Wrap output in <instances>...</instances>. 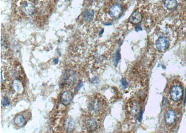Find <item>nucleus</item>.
I'll return each instance as SVG.
<instances>
[{
	"instance_id": "nucleus-1",
	"label": "nucleus",
	"mask_w": 186,
	"mask_h": 133,
	"mask_svg": "<svg viewBox=\"0 0 186 133\" xmlns=\"http://www.w3.org/2000/svg\"><path fill=\"white\" fill-rule=\"evenodd\" d=\"M126 109L129 118L131 120H136L141 114V105L139 100L135 99H132L128 101Z\"/></svg>"
},
{
	"instance_id": "nucleus-2",
	"label": "nucleus",
	"mask_w": 186,
	"mask_h": 133,
	"mask_svg": "<svg viewBox=\"0 0 186 133\" xmlns=\"http://www.w3.org/2000/svg\"><path fill=\"white\" fill-rule=\"evenodd\" d=\"M107 108L105 100L101 97H96L89 104V110L95 115H99L104 112Z\"/></svg>"
},
{
	"instance_id": "nucleus-3",
	"label": "nucleus",
	"mask_w": 186,
	"mask_h": 133,
	"mask_svg": "<svg viewBox=\"0 0 186 133\" xmlns=\"http://www.w3.org/2000/svg\"><path fill=\"white\" fill-rule=\"evenodd\" d=\"M183 90L181 86L175 85L171 87L169 91L170 98L175 102H178L182 99Z\"/></svg>"
},
{
	"instance_id": "nucleus-4",
	"label": "nucleus",
	"mask_w": 186,
	"mask_h": 133,
	"mask_svg": "<svg viewBox=\"0 0 186 133\" xmlns=\"http://www.w3.org/2000/svg\"><path fill=\"white\" fill-rule=\"evenodd\" d=\"M75 73L73 71H68L64 75L62 78L63 84L67 86H71L75 81Z\"/></svg>"
},
{
	"instance_id": "nucleus-5",
	"label": "nucleus",
	"mask_w": 186,
	"mask_h": 133,
	"mask_svg": "<svg viewBox=\"0 0 186 133\" xmlns=\"http://www.w3.org/2000/svg\"><path fill=\"white\" fill-rule=\"evenodd\" d=\"M177 119V115L174 111L168 110L165 115V122L166 124L170 126L175 122Z\"/></svg>"
},
{
	"instance_id": "nucleus-6",
	"label": "nucleus",
	"mask_w": 186,
	"mask_h": 133,
	"mask_svg": "<svg viewBox=\"0 0 186 133\" xmlns=\"http://www.w3.org/2000/svg\"><path fill=\"white\" fill-rule=\"evenodd\" d=\"M168 40L165 37H160L155 42L156 48L160 51H164L168 47Z\"/></svg>"
},
{
	"instance_id": "nucleus-7",
	"label": "nucleus",
	"mask_w": 186,
	"mask_h": 133,
	"mask_svg": "<svg viewBox=\"0 0 186 133\" xmlns=\"http://www.w3.org/2000/svg\"><path fill=\"white\" fill-rule=\"evenodd\" d=\"M122 13V9L119 4H114L109 10V14L113 18H119Z\"/></svg>"
},
{
	"instance_id": "nucleus-8",
	"label": "nucleus",
	"mask_w": 186,
	"mask_h": 133,
	"mask_svg": "<svg viewBox=\"0 0 186 133\" xmlns=\"http://www.w3.org/2000/svg\"><path fill=\"white\" fill-rule=\"evenodd\" d=\"M72 93L70 91H66L63 93L61 97V102L64 106H68L70 104L73 100Z\"/></svg>"
},
{
	"instance_id": "nucleus-9",
	"label": "nucleus",
	"mask_w": 186,
	"mask_h": 133,
	"mask_svg": "<svg viewBox=\"0 0 186 133\" xmlns=\"http://www.w3.org/2000/svg\"><path fill=\"white\" fill-rule=\"evenodd\" d=\"M85 126L86 129L88 131H95L98 127V124L97 122L93 118H89L86 121Z\"/></svg>"
},
{
	"instance_id": "nucleus-10",
	"label": "nucleus",
	"mask_w": 186,
	"mask_h": 133,
	"mask_svg": "<svg viewBox=\"0 0 186 133\" xmlns=\"http://www.w3.org/2000/svg\"><path fill=\"white\" fill-rule=\"evenodd\" d=\"M142 20V16L141 14L138 11L133 12L130 16L129 21L133 24H138L140 23Z\"/></svg>"
},
{
	"instance_id": "nucleus-11",
	"label": "nucleus",
	"mask_w": 186,
	"mask_h": 133,
	"mask_svg": "<svg viewBox=\"0 0 186 133\" xmlns=\"http://www.w3.org/2000/svg\"><path fill=\"white\" fill-rule=\"evenodd\" d=\"M75 122L74 119L69 117L65 120L64 123V127L66 131L70 132L73 131L75 127Z\"/></svg>"
},
{
	"instance_id": "nucleus-12",
	"label": "nucleus",
	"mask_w": 186,
	"mask_h": 133,
	"mask_svg": "<svg viewBox=\"0 0 186 133\" xmlns=\"http://www.w3.org/2000/svg\"><path fill=\"white\" fill-rule=\"evenodd\" d=\"M23 11L26 14L31 15L35 11V7L32 3L24 2L23 5Z\"/></svg>"
},
{
	"instance_id": "nucleus-13",
	"label": "nucleus",
	"mask_w": 186,
	"mask_h": 133,
	"mask_svg": "<svg viewBox=\"0 0 186 133\" xmlns=\"http://www.w3.org/2000/svg\"><path fill=\"white\" fill-rule=\"evenodd\" d=\"M15 124L17 126L22 127L25 125L26 123L25 119L23 115L21 114H19L15 116L14 119Z\"/></svg>"
},
{
	"instance_id": "nucleus-14",
	"label": "nucleus",
	"mask_w": 186,
	"mask_h": 133,
	"mask_svg": "<svg viewBox=\"0 0 186 133\" xmlns=\"http://www.w3.org/2000/svg\"><path fill=\"white\" fill-rule=\"evenodd\" d=\"M95 12L93 10H87L84 11L83 15V19L86 22H90L94 17Z\"/></svg>"
},
{
	"instance_id": "nucleus-15",
	"label": "nucleus",
	"mask_w": 186,
	"mask_h": 133,
	"mask_svg": "<svg viewBox=\"0 0 186 133\" xmlns=\"http://www.w3.org/2000/svg\"><path fill=\"white\" fill-rule=\"evenodd\" d=\"M164 5L168 10H173L177 6V2L176 0H165Z\"/></svg>"
},
{
	"instance_id": "nucleus-16",
	"label": "nucleus",
	"mask_w": 186,
	"mask_h": 133,
	"mask_svg": "<svg viewBox=\"0 0 186 133\" xmlns=\"http://www.w3.org/2000/svg\"><path fill=\"white\" fill-rule=\"evenodd\" d=\"M13 87L15 90L18 93H21L23 91V86L22 83L19 80H15L13 83Z\"/></svg>"
},
{
	"instance_id": "nucleus-17",
	"label": "nucleus",
	"mask_w": 186,
	"mask_h": 133,
	"mask_svg": "<svg viewBox=\"0 0 186 133\" xmlns=\"http://www.w3.org/2000/svg\"><path fill=\"white\" fill-rule=\"evenodd\" d=\"M120 59V56L119 51L118 50L117 51L115 54H114V57H113V62L115 66H117Z\"/></svg>"
},
{
	"instance_id": "nucleus-18",
	"label": "nucleus",
	"mask_w": 186,
	"mask_h": 133,
	"mask_svg": "<svg viewBox=\"0 0 186 133\" xmlns=\"http://www.w3.org/2000/svg\"><path fill=\"white\" fill-rule=\"evenodd\" d=\"M83 86V82L82 80H80L78 82V84L76 85V86L74 88V92L75 93H77V92H79V90L81 89V88Z\"/></svg>"
},
{
	"instance_id": "nucleus-19",
	"label": "nucleus",
	"mask_w": 186,
	"mask_h": 133,
	"mask_svg": "<svg viewBox=\"0 0 186 133\" xmlns=\"http://www.w3.org/2000/svg\"><path fill=\"white\" fill-rule=\"evenodd\" d=\"M2 105L4 106H9L10 104V100L8 97H5L2 101Z\"/></svg>"
},
{
	"instance_id": "nucleus-20",
	"label": "nucleus",
	"mask_w": 186,
	"mask_h": 133,
	"mask_svg": "<svg viewBox=\"0 0 186 133\" xmlns=\"http://www.w3.org/2000/svg\"><path fill=\"white\" fill-rule=\"evenodd\" d=\"M121 83H122L123 86L125 87L127 86V85H128V83H127V81H126V79H125V78H123L121 80Z\"/></svg>"
},
{
	"instance_id": "nucleus-21",
	"label": "nucleus",
	"mask_w": 186,
	"mask_h": 133,
	"mask_svg": "<svg viewBox=\"0 0 186 133\" xmlns=\"http://www.w3.org/2000/svg\"><path fill=\"white\" fill-rule=\"evenodd\" d=\"M53 62L55 64H57L59 62V60L58 59H55L53 60Z\"/></svg>"
},
{
	"instance_id": "nucleus-22",
	"label": "nucleus",
	"mask_w": 186,
	"mask_h": 133,
	"mask_svg": "<svg viewBox=\"0 0 186 133\" xmlns=\"http://www.w3.org/2000/svg\"><path fill=\"white\" fill-rule=\"evenodd\" d=\"M104 29H103V30H102V31H101V32H100V35H102V34H103V32H104Z\"/></svg>"
},
{
	"instance_id": "nucleus-23",
	"label": "nucleus",
	"mask_w": 186,
	"mask_h": 133,
	"mask_svg": "<svg viewBox=\"0 0 186 133\" xmlns=\"http://www.w3.org/2000/svg\"><path fill=\"white\" fill-rule=\"evenodd\" d=\"M30 1H34V0H30Z\"/></svg>"
},
{
	"instance_id": "nucleus-24",
	"label": "nucleus",
	"mask_w": 186,
	"mask_h": 133,
	"mask_svg": "<svg viewBox=\"0 0 186 133\" xmlns=\"http://www.w3.org/2000/svg\"></svg>"
}]
</instances>
